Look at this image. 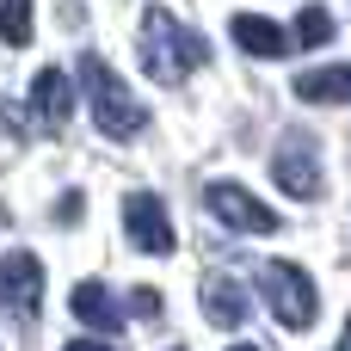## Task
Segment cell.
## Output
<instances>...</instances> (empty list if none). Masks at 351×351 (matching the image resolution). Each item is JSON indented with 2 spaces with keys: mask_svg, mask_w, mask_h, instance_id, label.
Instances as JSON below:
<instances>
[{
  "mask_svg": "<svg viewBox=\"0 0 351 351\" xmlns=\"http://www.w3.org/2000/svg\"><path fill=\"white\" fill-rule=\"evenodd\" d=\"M31 117H37L43 130H62V123L74 117V86H68L62 68H43V74L31 80Z\"/></svg>",
  "mask_w": 351,
  "mask_h": 351,
  "instance_id": "obj_9",
  "label": "cell"
},
{
  "mask_svg": "<svg viewBox=\"0 0 351 351\" xmlns=\"http://www.w3.org/2000/svg\"><path fill=\"white\" fill-rule=\"evenodd\" d=\"M204 210H210L216 222L241 228V234H271V228H278V210H271V204H259L247 185H228V179L204 185Z\"/></svg>",
  "mask_w": 351,
  "mask_h": 351,
  "instance_id": "obj_4",
  "label": "cell"
},
{
  "mask_svg": "<svg viewBox=\"0 0 351 351\" xmlns=\"http://www.w3.org/2000/svg\"><path fill=\"white\" fill-rule=\"evenodd\" d=\"M259 290H265V308L278 315V327H290V333L315 327V315H321V290H315V278H308L302 265H290V259H265V265H259Z\"/></svg>",
  "mask_w": 351,
  "mask_h": 351,
  "instance_id": "obj_3",
  "label": "cell"
},
{
  "mask_svg": "<svg viewBox=\"0 0 351 351\" xmlns=\"http://www.w3.org/2000/svg\"><path fill=\"white\" fill-rule=\"evenodd\" d=\"M204 62H210V49H204V37H197L191 25H179L167 6H148V12H142V68H148L160 86L191 80Z\"/></svg>",
  "mask_w": 351,
  "mask_h": 351,
  "instance_id": "obj_1",
  "label": "cell"
},
{
  "mask_svg": "<svg viewBox=\"0 0 351 351\" xmlns=\"http://www.w3.org/2000/svg\"><path fill=\"white\" fill-rule=\"evenodd\" d=\"M130 308H136L142 321H154V315H160V290H148V284H142V290H130Z\"/></svg>",
  "mask_w": 351,
  "mask_h": 351,
  "instance_id": "obj_15",
  "label": "cell"
},
{
  "mask_svg": "<svg viewBox=\"0 0 351 351\" xmlns=\"http://www.w3.org/2000/svg\"><path fill=\"white\" fill-rule=\"evenodd\" d=\"M339 351H351V327H346V339H339Z\"/></svg>",
  "mask_w": 351,
  "mask_h": 351,
  "instance_id": "obj_17",
  "label": "cell"
},
{
  "mask_svg": "<svg viewBox=\"0 0 351 351\" xmlns=\"http://www.w3.org/2000/svg\"><path fill=\"white\" fill-rule=\"evenodd\" d=\"M296 99H308V105H351V62L302 68L296 74Z\"/></svg>",
  "mask_w": 351,
  "mask_h": 351,
  "instance_id": "obj_11",
  "label": "cell"
},
{
  "mask_svg": "<svg viewBox=\"0 0 351 351\" xmlns=\"http://www.w3.org/2000/svg\"><path fill=\"white\" fill-rule=\"evenodd\" d=\"M228 31H234V43H241L247 56H259V62H271V56H290V49H296V37H290L278 19H259V12H234V19H228Z\"/></svg>",
  "mask_w": 351,
  "mask_h": 351,
  "instance_id": "obj_8",
  "label": "cell"
},
{
  "mask_svg": "<svg viewBox=\"0 0 351 351\" xmlns=\"http://www.w3.org/2000/svg\"><path fill=\"white\" fill-rule=\"evenodd\" d=\"M68 351H111V346H99V339H74Z\"/></svg>",
  "mask_w": 351,
  "mask_h": 351,
  "instance_id": "obj_16",
  "label": "cell"
},
{
  "mask_svg": "<svg viewBox=\"0 0 351 351\" xmlns=\"http://www.w3.org/2000/svg\"><path fill=\"white\" fill-rule=\"evenodd\" d=\"M271 179L284 197H321V154L308 136H284V148L271 154Z\"/></svg>",
  "mask_w": 351,
  "mask_h": 351,
  "instance_id": "obj_6",
  "label": "cell"
},
{
  "mask_svg": "<svg viewBox=\"0 0 351 351\" xmlns=\"http://www.w3.org/2000/svg\"><path fill=\"white\" fill-rule=\"evenodd\" d=\"M290 37H296V49H321V43L333 37V12H327V6H302Z\"/></svg>",
  "mask_w": 351,
  "mask_h": 351,
  "instance_id": "obj_13",
  "label": "cell"
},
{
  "mask_svg": "<svg viewBox=\"0 0 351 351\" xmlns=\"http://www.w3.org/2000/svg\"><path fill=\"white\" fill-rule=\"evenodd\" d=\"M0 308L12 315V321H37V308H43V265L31 259V253H6L0 259Z\"/></svg>",
  "mask_w": 351,
  "mask_h": 351,
  "instance_id": "obj_5",
  "label": "cell"
},
{
  "mask_svg": "<svg viewBox=\"0 0 351 351\" xmlns=\"http://www.w3.org/2000/svg\"><path fill=\"white\" fill-rule=\"evenodd\" d=\"M228 351H259V346H228Z\"/></svg>",
  "mask_w": 351,
  "mask_h": 351,
  "instance_id": "obj_18",
  "label": "cell"
},
{
  "mask_svg": "<svg viewBox=\"0 0 351 351\" xmlns=\"http://www.w3.org/2000/svg\"><path fill=\"white\" fill-rule=\"evenodd\" d=\"M68 308H74V321H86L93 333H117L123 327V302L99 284V278H86V284H74V296H68Z\"/></svg>",
  "mask_w": 351,
  "mask_h": 351,
  "instance_id": "obj_10",
  "label": "cell"
},
{
  "mask_svg": "<svg viewBox=\"0 0 351 351\" xmlns=\"http://www.w3.org/2000/svg\"><path fill=\"white\" fill-rule=\"evenodd\" d=\"M204 315H210L216 327H241V321H247V290H241L228 271H210V278H204Z\"/></svg>",
  "mask_w": 351,
  "mask_h": 351,
  "instance_id": "obj_12",
  "label": "cell"
},
{
  "mask_svg": "<svg viewBox=\"0 0 351 351\" xmlns=\"http://www.w3.org/2000/svg\"><path fill=\"white\" fill-rule=\"evenodd\" d=\"M0 37H6L12 49L31 43V6H25V0H0Z\"/></svg>",
  "mask_w": 351,
  "mask_h": 351,
  "instance_id": "obj_14",
  "label": "cell"
},
{
  "mask_svg": "<svg viewBox=\"0 0 351 351\" xmlns=\"http://www.w3.org/2000/svg\"><path fill=\"white\" fill-rule=\"evenodd\" d=\"M80 80H86L93 117H99V130H105L111 142H130V136H142V130H148V111L130 99V86H123L99 56H80Z\"/></svg>",
  "mask_w": 351,
  "mask_h": 351,
  "instance_id": "obj_2",
  "label": "cell"
},
{
  "mask_svg": "<svg viewBox=\"0 0 351 351\" xmlns=\"http://www.w3.org/2000/svg\"><path fill=\"white\" fill-rule=\"evenodd\" d=\"M123 234H130V247H142V253H173L167 204H160L154 191H130V197H123Z\"/></svg>",
  "mask_w": 351,
  "mask_h": 351,
  "instance_id": "obj_7",
  "label": "cell"
}]
</instances>
